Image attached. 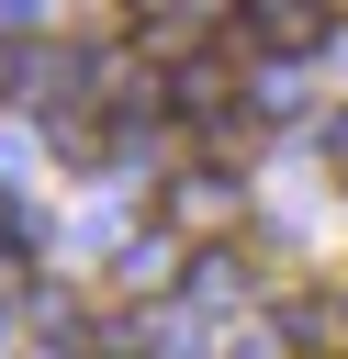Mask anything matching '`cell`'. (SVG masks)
<instances>
[{
    "instance_id": "1",
    "label": "cell",
    "mask_w": 348,
    "mask_h": 359,
    "mask_svg": "<svg viewBox=\"0 0 348 359\" xmlns=\"http://www.w3.org/2000/svg\"><path fill=\"white\" fill-rule=\"evenodd\" d=\"M168 112H180V123H202V135H213V123H236V67H225V56H180Z\"/></svg>"
},
{
    "instance_id": "2",
    "label": "cell",
    "mask_w": 348,
    "mask_h": 359,
    "mask_svg": "<svg viewBox=\"0 0 348 359\" xmlns=\"http://www.w3.org/2000/svg\"><path fill=\"white\" fill-rule=\"evenodd\" d=\"M326 168H348V112H326Z\"/></svg>"
}]
</instances>
